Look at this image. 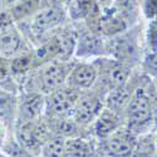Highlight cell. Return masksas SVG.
<instances>
[{
  "instance_id": "cell-1",
  "label": "cell",
  "mask_w": 157,
  "mask_h": 157,
  "mask_svg": "<svg viewBox=\"0 0 157 157\" xmlns=\"http://www.w3.org/2000/svg\"><path fill=\"white\" fill-rule=\"evenodd\" d=\"M74 62L71 60H49L35 67L27 79V89L44 96L67 83L68 75Z\"/></svg>"
},
{
  "instance_id": "cell-2",
  "label": "cell",
  "mask_w": 157,
  "mask_h": 157,
  "mask_svg": "<svg viewBox=\"0 0 157 157\" xmlns=\"http://www.w3.org/2000/svg\"><path fill=\"white\" fill-rule=\"evenodd\" d=\"M124 124L135 133L145 131L153 118V98L146 87H135L123 112Z\"/></svg>"
},
{
  "instance_id": "cell-3",
  "label": "cell",
  "mask_w": 157,
  "mask_h": 157,
  "mask_svg": "<svg viewBox=\"0 0 157 157\" xmlns=\"http://www.w3.org/2000/svg\"><path fill=\"white\" fill-rule=\"evenodd\" d=\"M93 63L98 73L97 82L93 86V89H96L103 97L111 89L124 86L129 82L132 68L128 67L127 64L108 56L98 57L93 60Z\"/></svg>"
},
{
  "instance_id": "cell-4",
  "label": "cell",
  "mask_w": 157,
  "mask_h": 157,
  "mask_svg": "<svg viewBox=\"0 0 157 157\" xmlns=\"http://www.w3.org/2000/svg\"><path fill=\"white\" fill-rule=\"evenodd\" d=\"M14 131H15L14 133L15 141L28 153L35 157H39L40 150L45 141L53 135L45 116L35 121L18 124L15 126Z\"/></svg>"
},
{
  "instance_id": "cell-5",
  "label": "cell",
  "mask_w": 157,
  "mask_h": 157,
  "mask_svg": "<svg viewBox=\"0 0 157 157\" xmlns=\"http://www.w3.org/2000/svg\"><path fill=\"white\" fill-rule=\"evenodd\" d=\"M138 135L126 124L107 137L98 140V148L102 157H132Z\"/></svg>"
},
{
  "instance_id": "cell-6",
  "label": "cell",
  "mask_w": 157,
  "mask_h": 157,
  "mask_svg": "<svg viewBox=\"0 0 157 157\" xmlns=\"http://www.w3.org/2000/svg\"><path fill=\"white\" fill-rule=\"evenodd\" d=\"M126 32L108 39V57H112L132 68L141 59L140 38L138 34L132 30L131 33Z\"/></svg>"
},
{
  "instance_id": "cell-7",
  "label": "cell",
  "mask_w": 157,
  "mask_h": 157,
  "mask_svg": "<svg viewBox=\"0 0 157 157\" xmlns=\"http://www.w3.org/2000/svg\"><path fill=\"white\" fill-rule=\"evenodd\" d=\"M81 92L65 83L53 92L45 96V111L47 118H63L71 117L74 104Z\"/></svg>"
},
{
  "instance_id": "cell-8",
  "label": "cell",
  "mask_w": 157,
  "mask_h": 157,
  "mask_svg": "<svg viewBox=\"0 0 157 157\" xmlns=\"http://www.w3.org/2000/svg\"><path fill=\"white\" fill-rule=\"evenodd\" d=\"M104 108V97L96 89H88L81 92L71 117L81 127H89L94 122L98 114Z\"/></svg>"
},
{
  "instance_id": "cell-9",
  "label": "cell",
  "mask_w": 157,
  "mask_h": 157,
  "mask_svg": "<svg viewBox=\"0 0 157 157\" xmlns=\"http://www.w3.org/2000/svg\"><path fill=\"white\" fill-rule=\"evenodd\" d=\"M45 111V96L34 92L24 90L18 97V111L15 126L42 118Z\"/></svg>"
},
{
  "instance_id": "cell-10",
  "label": "cell",
  "mask_w": 157,
  "mask_h": 157,
  "mask_svg": "<svg viewBox=\"0 0 157 157\" xmlns=\"http://www.w3.org/2000/svg\"><path fill=\"white\" fill-rule=\"evenodd\" d=\"M63 20H64V14L59 9L56 8L44 9L36 13L32 18V21L29 24L30 35L35 40H39V43H42L43 38L47 36L50 32H53L57 27H59L63 23Z\"/></svg>"
},
{
  "instance_id": "cell-11",
  "label": "cell",
  "mask_w": 157,
  "mask_h": 157,
  "mask_svg": "<svg viewBox=\"0 0 157 157\" xmlns=\"http://www.w3.org/2000/svg\"><path fill=\"white\" fill-rule=\"evenodd\" d=\"M74 54L83 59L90 57H106L108 56V39L92 30L84 32L77 36Z\"/></svg>"
},
{
  "instance_id": "cell-12",
  "label": "cell",
  "mask_w": 157,
  "mask_h": 157,
  "mask_svg": "<svg viewBox=\"0 0 157 157\" xmlns=\"http://www.w3.org/2000/svg\"><path fill=\"white\" fill-rule=\"evenodd\" d=\"M97 68L93 62H78L74 63L68 75L67 84L75 88L79 92L92 89L97 82Z\"/></svg>"
},
{
  "instance_id": "cell-13",
  "label": "cell",
  "mask_w": 157,
  "mask_h": 157,
  "mask_svg": "<svg viewBox=\"0 0 157 157\" xmlns=\"http://www.w3.org/2000/svg\"><path fill=\"white\" fill-rule=\"evenodd\" d=\"M124 126V118L121 113H117L112 109H108L104 107L102 112L98 114V117L94 120V122L90 124V131H92L93 138L102 140L107 137L112 132L117 131Z\"/></svg>"
},
{
  "instance_id": "cell-14",
  "label": "cell",
  "mask_w": 157,
  "mask_h": 157,
  "mask_svg": "<svg viewBox=\"0 0 157 157\" xmlns=\"http://www.w3.org/2000/svg\"><path fill=\"white\" fill-rule=\"evenodd\" d=\"M65 157H102L97 140L88 136H78L65 140Z\"/></svg>"
},
{
  "instance_id": "cell-15",
  "label": "cell",
  "mask_w": 157,
  "mask_h": 157,
  "mask_svg": "<svg viewBox=\"0 0 157 157\" xmlns=\"http://www.w3.org/2000/svg\"><path fill=\"white\" fill-rule=\"evenodd\" d=\"M18 111V97L14 92L0 88V123L8 131L15 127Z\"/></svg>"
},
{
  "instance_id": "cell-16",
  "label": "cell",
  "mask_w": 157,
  "mask_h": 157,
  "mask_svg": "<svg viewBox=\"0 0 157 157\" xmlns=\"http://www.w3.org/2000/svg\"><path fill=\"white\" fill-rule=\"evenodd\" d=\"M129 83V82H128ZM124 84L121 87H117L111 89L107 94L104 96V107L112 109L117 113H121L123 116V112L128 104V101L132 94V90L129 88V84Z\"/></svg>"
},
{
  "instance_id": "cell-17",
  "label": "cell",
  "mask_w": 157,
  "mask_h": 157,
  "mask_svg": "<svg viewBox=\"0 0 157 157\" xmlns=\"http://www.w3.org/2000/svg\"><path fill=\"white\" fill-rule=\"evenodd\" d=\"M39 157H65V138L52 135L43 145Z\"/></svg>"
},
{
  "instance_id": "cell-18",
  "label": "cell",
  "mask_w": 157,
  "mask_h": 157,
  "mask_svg": "<svg viewBox=\"0 0 157 157\" xmlns=\"http://www.w3.org/2000/svg\"><path fill=\"white\" fill-rule=\"evenodd\" d=\"M113 9L128 23L129 27L136 21L138 15V3L137 0H116Z\"/></svg>"
},
{
  "instance_id": "cell-19",
  "label": "cell",
  "mask_w": 157,
  "mask_h": 157,
  "mask_svg": "<svg viewBox=\"0 0 157 157\" xmlns=\"http://www.w3.org/2000/svg\"><path fill=\"white\" fill-rule=\"evenodd\" d=\"M146 43L147 52L150 53H157V17L153 18L150 23V27L146 33Z\"/></svg>"
},
{
  "instance_id": "cell-20",
  "label": "cell",
  "mask_w": 157,
  "mask_h": 157,
  "mask_svg": "<svg viewBox=\"0 0 157 157\" xmlns=\"http://www.w3.org/2000/svg\"><path fill=\"white\" fill-rule=\"evenodd\" d=\"M143 13L148 19L157 17V0H145L143 2Z\"/></svg>"
},
{
  "instance_id": "cell-21",
  "label": "cell",
  "mask_w": 157,
  "mask_h": 157,
  "mask_svg": "<svg viewBox=\"0 0 157 157\" xmlns=\"http://www.w3.org/2000/svg\"><path fill=\"white\" fill-rule=\"evenodd\" d=\"M23 2L24 0H0V15L5 14L8 10L14 9Z\"/></svg>"
},
{
  "instance_id": "cell-22",
  "label": "cell",
  "mask_w": 157,
  "mask_h": 157,
  "mask_svg": "<svg viewBox=\"0 0 157 157\" xmlns=\"http://www.w3.org/2000/svg\"><path fill=\"white\" fill-rule=\"evenodd\" d=\"M6 141H8V128L3 123H0V148L4 147Z\"/></svg>"
},
{
  "instance_id": "cell-23",
  "label": "cell",
  "mask_w": 157,
  "mask_h": 157,
  "mask_svg": "<svg viewBox=\"0 0 157 157\" xmlns=\"http://www.w3.org/2000/svg\"><path fill=\"white\" fill-rule=\"evenodd\" d=\"M155 143H156V148H157V136L155 137Z\"/></svg>"
}]
</instances>
